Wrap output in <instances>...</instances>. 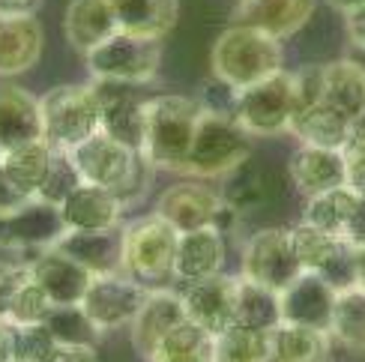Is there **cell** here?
Segmentation results:
<instances>
[{"mask_svg": "<svg viewBox=\"0 0 365 362\" xmlns=\"http://www.w3.org/2000/svg\"><path fill=\"white\" fill-rule=\"evenodd\" d=\"M186 321V311H182V296L180 291L171 288H153L147 294L144 306L135 314V321L129 324L132 329V344L144 359L159 348V341L171 333L177 324Z\"/></svg>", "mask_w": 365, "mask_h": 362, "instance_id": "cell-19", "label": "cell"}, {"mask_svg": "<svg viewBox=\"0 0 365 362\" xmlns=\"http://www.w3.org/2000/svg\"><path fill=\"white\" fill-rule=\"evenodd\" d=\"M329 6H336L339 12H347V9H354V6H359V0H327Z\"/></svg>", "mask_w": 365, "mask_h": 362, "instance_id": "cell-54", "label": "cell"}, {"mask_svg": "<svg viewBox=\"0 0 365 362\" xmlns=\"http://www.w3.org/2000/svg\"><path fill=\"white\" fill-rule=\"evenodd\" d=\"M45 48V30L36 12H0V78L30 72Z\"/></svg>", "mask_w": 365, "mask_h": 362, "instance_id": "cell-14", "label": "cell"}, {"mask_svg": "<svg viewBox=\"0 0 365 362\" xmlns=\"http://www.w3.org/2000/svg\"><path fill=\"white\" fill-rule=\"evenodd\" d=\"M126 207L111 189L93 183H81L66 195L60 204V216L66 222V231H111L123 224Z\"/></svg>", "mask_w": 365, "mask_h": 362, "instance_id": "cell-18", "label": "cell"}, {"mask_svg": "<svg viewBox=\"0 0 365 362\" xmlns=\"http://www.w3.org/2000/svg\"><path fill=\"white\" fill-rule=\"evenodd\" d=\"M324 99V66H302L294 72V114Z\"/></svg>", "mask_w": 365, "mask_h": 362, "instance_id": "cell-43", "label": "cell"}, {"mask_svg": "<svg viewBox=\"0 0 365 362\" xmlns=\"http://www.w3.org/2000/svg\"><path fill=\"white\" fill-rule=\"evenodd\" d=\"M120 30L111 0H69L63 15V33L72 51L87 57L96 51L105 39H111Z\"/></svg>", "mask_w": 365, "mask_h": 362, "instance_id": "cell-22", "label": "cell"}, {"mask_svg": "<svg viewBox=\"0 0 365 362\" xmlns=\"http://www.w3.org/2000/svg\"><path fill=\"white\" fill-rule=\"evenodd\" d=\"M93 276L123 269V224L111 231H66L54 246Z\"/></svg>", "mask_w": 365, "mask_h": 362, "instance_id": "cell-24", "label": "cell"}, {"mask_svg": "<svg viewBox=\"0 0 365 362\" xmlns=\"http://www.w3.org/2000/svg\"><path fill=\"white\" fill-rule=\"evenodd\" d=\"M51 299L45 296V291L36 284V279L30 276L19 291H15L12 303L6 309V321L12 326H27V324H42L51 314Z\"/></svg>", "mask_w": 365, "mask_h": 362, "instance_id": "cell-38", "label": "cell"}, {"mask_svg": "<svg viewBox=\"0 0 365 362\" xmlns=\"http://www.w3.org/2000/svg\"><path fill=\"white\" fill-rule=\"evenodd\" d=\"M30 279L27 261H0V318H6V309L12 303L15 291Z\"/></svg>", "mask_w": 365, "mask_h": 362, "instance_id": "cell-44", "label": "cell"}, {"mask_svg": "<svg viewBox=\"0 0 365 362\" xmlns=\"http://www.w3.org/2000/svg\"><path fill=\"white\" fill-rule=\"evenodd\" d=\"M359 4H365V0H359Z\"/></svg>", "mask_w": 365, "mask_h": 362, "instance_id": "cell-58", "label": "cell"}, {"mask_svg": "<svg viewBox=\"0 0 365 362\" xmlns=\"http://www.w3.org/2000/svg\"><path fill=\"white\" fill-rule=\"evenodd\" d=\"M84 60L93 81L144 87L150 81H156V72L162 66V39H147V36L117 30L111 39H105Z\"/></svg>", "mask_w": 365, "mask_h": 362, "instance_id": "cell-7", "label": "cell"}, {"mask_svg": "<svg viewBox=\"0 0 365 362\" xmlns=\"http://www.w3.org/2000/svg\"><path fill=\"white\" fill-rule=\"evenodd\" d=\"M354 141H365V111L351 120V141L347 144H354Z\"/></svg>", "mask_w": 365, "mask_h": 362, "instance_id": "cell-53", "label": "cell"}, {"mask_svg": "<svg viewBox=\"0 0 365 362\" xmlns=\"http://www.w3.org/2000/svg\"><path fill=\"white\" fill-rule=\"evenodd\" d=\"M39 138H42L39 96L4 78L0 81V147L12 150Z\"/></svg>", "mask_w": 365, "mask_h": 362, "instance_id": "cell-21", "label": "cell"}, {"mask_svg": "<svg viewBox=\"0 0 365 362\" xmlns=\"http://www.w3.org/2000/svg\"><path fill=\"white\" fill-rule=\"evenodd\" d=\"M329 288H336L339 294L341 291H351V288H359V264H356V249L347 246L344 239H339V246L332 249V254L321 264L317 269Z\"/></svg>", "mask_w": 365, "mask_h": 362, "instance_id": "cell-40", "label": "cell"}, {"mask_svg": "<svg viewBox=\"0 0 365 362\" xmlns=\"http://www.w3.org/2000/svg\"><path fill=\"white\" fill-rule=\"evenodd\" d=\"M72 156L84 183H93L102 189H111L126 210L132 204H141L144 195L153 186L156 168L141 153H132L129 147L117 144L105 132H96L93 138L81 141L78 147L66 150Z\"/></svg>", "mask_w": 365, "mask_h": 362, "instance_id": "cell-1", "label": "cell"}, {"mask_svg": "<svg viewBox=\"0 0 365 362\" xmlns=\"http://www.w3.org/2000/svg\"><path fill=\"white\" fill-rule=\"evenodd\" d=\"M332 341L341 348L365 351V288H351L336 296V309H332V324H329Z\"/></svg>", "mask_w": 365, "mask_h": 362, "instance_id": "cell-33", "label": "cell"}, {"mask_svg": "<svg viewBox=\"0 0 365 362\" xmlns=\"http://www.w3.org/2000/svg\"><path fill=\"white\" fill-rule=\"evenodd\" d=\"M344 165H347V186L359 198H365V141H354L344 147Z\"/></svg>", "mask_w": 365, "mask_h": 362, "instance_id": "cell-45", "label": "cell"}, {"mask_svg": "<svg viewBox=\"0 0 365 362\" xmlns=\"http://www.w3.org/2000/svg\"><path fill=\"white\" fill-rule=\"evenodd\" d=\"M336 296L339 291L306 269L299 273L287 288L279 294L282 303V324H297V326H312V329H324L329 333L332 324V309H336Z\"/></svg>", "mask_w": 365, "mask_h": 362, "instance_id": "cell-13", "label": "cell"}, {"mask_svg": "<svg viewBox=\"0 0 365 362\" xmlns=\"http://www.w3.org/2000/svg\"><path fill=\"white\" fill-rule=\"evenodd\" d=\"M147 294L150 288L144 281L132 279L123 269H114V273L93 276V281H90V288L81 299V309L105 336L120 326H129L135 321V314H138V309L144 306Z\"/></svg>", "mask_w": 365, "mask_h": 362, "instance_id": "cell-10", "label": "cell"}, {"mask_svg": "<svg viewBox=\"0 0 365 362\" xmlns=\"http://www.w3.org/2000/svg\"><path fill=\"white\" fill-rule=\"evenodd\" d=\"M63 234L66 222L60 216V207L42 198L27 201L12 216L0 219V249H6L9 254H27V261L36 258L39 252L54 249Z\"/></svg>", "mask_w": 365, "mask_h": 362, "instance_id": "cell-11", "label": "cell"}, {"mask_svg": "<svg viewBox=\"0 0 365 362\" xmlns=\"http://www.w3.org/2000/svg\"><path fill=\"white\" fill-rule=\"evenodd\" d=\"M180 234L156 210L123 224V273L147 288L174 279V254Z\"/></svg>", "mask_w": 365, "mask_h": 362, "instance_id": "cell-6", "label": "cell"}, {"mask_svg": "<svg viewBox=\"0 0 365 362\" xmlns=\"http://www.w3.org/2000/svg\"><path fill=\"white\" fill-rule=\"evenodd\" d=\"M51 153H54V147L45 138L21 144V147H12V150H6V153H4L0 174H4L21 195H27V198H36L42 183H45V174H48Z\"/></svg>", "mask_w": 365, "mask_h": 362, "instance_id": "cell-27", "label": "cell"}, {"mask_svg": "<svg viewBox=\"0 0 365 362\" xmlns=\"http://www.w3.org/2000/svg\"><path fill=\"white\" fill-rule=\"evenodd\" d=\"M234 324L272 333L282 324V303L279 294L264 288L257 281L237 276V303H234Z\"/></svg>", "mask_w": 365, "mask_h": 362, "instance_id": "cell-30", "label": "cell"}, {"mask_svg": "<svg viewBox=\"0 0 365 362\" xmlns=\"http://www.w3.org/2000/svg\"><path fill=\"white\" fill-rule=\"evenodd\" d=\"M45 362H99L96 348L90 344H57L54 353Z\"/></svg>", "mask_w": 365, "mask_h": 362, "instance_id": "cell-47", "label": "cell"}, {"mask_svg": "<svg viewBox=\"0 0 365 362\" xmlns=\"http://www.w3.org/2000/svg\"><path fill=\"white\" fill-rule=\"evenodd\" d=\"M81 183H84V180H81L78 168H75L72 156L66 153V150H54V153H51V165H48V174H45V183H42L36 198L60 207V204L66 201V195L72 189H78Z\"/></svg>", "mask_w": 365, "mask_h": 362, "instance_id": "cell-39", "label": "cell"}, {"mask_svg": "<svg viewBox=\"0 0 365 362\" xmlns=\"http://www.w3.org/2000/svg\"><path fill=\"white\" fill-rule=\"evenodd\" d=\"M12 362H15V359H12Z\"/></svg>", "mask_w": 365, "mask_h": 362, "instance_id": "cell-59", "label": "cell"}, {"mask_svg": "<svg viewBox=\"0 0 365 362\" xmlns=\"http://www.w3.org/2000/svg\"><path fill=\"white\" fill-rule=\"evenodd\" d=\"M359 195L351 186H341V189H332L324 195H314V198H306V207H302V222L314 224L332 237L344 234V224L354 213V204H356Z\"/></svg>", "mask_w": 365, "mask_h": 362, "instance_id": "cell-32", "label": "cell"}, {"mask_svg": "<svg viewBox=\"0 0 365 362\" xmlns=\"http://www.w3.org/2000/svg\"><path fill=\"white\" fill-rule=\"evenodd\" d=\"M111 6L123 33L147 39L168 36L180 15V0H111Z\"/></svg>", "mask_w": 365, "mask_h": 362, "instance_id": "cell-26", "label": "cell"}, {"mask_svg": "<svg viewBox=\"0 0 365 362\" xmlns=\"http://www.w3.org/2000/svg\"><path fill=\"white\" fill-rule=\"evenodd\" d=\"M182 311L192 324L207 329L210 336H222L234 326V303H237V276H210L201 281L182 284Z\"/></svg>", "mask_w": 365, "mask_h": 362, "instance_id": "cell-12", "label": "cell"}, {"mask_svg": "<svg viewBox=\"0 0 365 362\" xmlns=\"http://www.w3.org/2000/svg\"><path fill=\"white\" fill-rule=\"evenodd\" d=\"M252 138L234 114H210L197 120L192 153L186 159L182 177L189 180H225L252 156Z\"/></svg>", "mask_w": 365, "mask_h": 362, "instance_id": "cell-3", "label": "cell"}, {"mask_svg": "<svg viewBox=\"0 0 365 362\" xmlns=\"http://www.w3.org/2000/svg\"><path fill=\"white\" fill-rule=\"evenodd\" d=\"M219 201H222V195L216 189H210L201 180H186V183H177L162 192V198L156 201V213L177 234H189L197 228H207L212 222Z\"/></svg>", "mask_w": 365, "mask_h": 362, "instance_id": "cell-16", "label": "cell"}, {"mask_svg": "<svg viewBox=\"0 0 365 362\" xmlns=\"http://www.w3.org/2000/svg\"><path fill=\"white\" fill-rule=\"evenodd\" d=\"M45 324H48L60 344H90V348H96V341H102V333L84 314L81 306H57L45 318Z\"/></svg>", "mask_w": 365, "mask_h": 362, "instance_id": "cell-36", "label": "cell"}, {"mask_svg": "<svg viewBox=\"0 0 365 362\" xmlns=\"http://www.w3.org/2000/svg\"><path fill=\"white\" fill-rule=\"evenodd\" d=\"M4 153H6V150H4V147H0V162H4Z\"/></svg>", "mask_w": 365, "mask_h": 362, "instance_id": "cell-57", "label": "cell"}, {"mask_svg": "<svg viewBox=\"0 0 365 362\" xmlns=\"http://www.w3.org/2000/svg\"><path fill=\"white\" fill-rule=\"evenodd\" d=\"M324 99L347 120L365 111V72L351 57L324 66Z\"/></svg>", "mask_w": 365, "mask_h": 362, "instance_id": "cell-31", "label": "cell"}, {"mask_svg": "<svg viewBox=\"0 0 365 362\" xmlns=\"http://www.w3.org/2000/svg\"><path fill=\"white\" fill-rule=\"evenodd\" d=\"M144 362H219L216 336H210L207 329H201L186 318L159 341V348Z\"/></svg>", "mask_w": 365, "mask_h": 362, "instance_id": "cell-29", "label": "cell"}, {"mask_svg": "<svg viewBox=\"0 0 365 362\" xmlns=\"http://www.w3.org/2000/svg\"><path fill=\"white\" fill-rule=\"evenodd\" d=\"M30 276L36 279V284L45 291V296L51 299V306H81V299L93 281V273L78 261H72L69 254L60 249L39 252L36 258H30Z\"/></svg>", "mask_w": 365, "mask_h": 362, "instance_id": "cell-15", "label": "cell"}, {"mask_svg": "<svg viewBox=\"0 0 365 362\" xmlns=\"http://www.w3.org/2000/svg\"><path fill=\"white\" fill-rule=\"evenodd\" d=\"M291 239H294V252H297L302 269H312V273H317L321 264L332 254V249L339 246V237L314 228L309 222H297L291 228Z\"/></svg>", "mask_w": 365, "mask_h": 362, "instance_id": "cell-37", "label": "cell"}, {"mask_svg": "<svg viewBox=\"0 0 365 362\" xmlns=\"http://www.w3.org/2000/svg\"><path fill=\"white\" fill-rule=\"evenodd\" d=\"M351 60H354V63L365 72V48H354V54H351Z\"/></svg>", "mask_w": 365, "mask_h": 362, "instance_id": "cell-56", "label": "cell"}, {"mask_svg": "<svg viewBox=\"0 0 365 362\" xmlns=\"http://www.w3.org/2000/svg\"><path fill=\"white\" fill-rule=\"evenodd\" d=\"M240 216H242L240 210L222 198V201H219V207H216V213H212V222H210V224H212V228H216V231L227 239V234H234V231L240 228Z\"/></svg>", "mask_w": 365, "mask_h": 362, "instance_id": "cell-48", "label": "cell"}, {"mask_svg": "<svg viewBox=\"0 0 365 362\" xmlns=\"http://www.w3.org/2000/svg\"><path fill=\"white\" fill-rule=\"evenodd\" d=\"M249 135H284L294 120V72H276L269 78L240 90L237 114Z\"/></svg>", "mask_w": 365, "mask_h": 362, "instance_id": "cell-8", "label": "cell"}, {"mask_svg": "<svg viewBox=\"0 0 365 362\" xmlns=\"http://www.w3.org/2000/svg\"><path fill=\"white\" fill-rule=\"evenodd\" d=\"M201 105L189 96H150L147 99V132H144V159L156 171L182 174L192 153V141L201 120Z\"/></svg>", "mask_w": 365, "mask_h": 362, "instance_id": "cell-2", "label": "cell"}, {"mask_svg": "<svg viewBox=\"0 0 365 362\" xmlns=\"http://www.w3.org/2000/svg\"><path fill=\"white\" fill-rule=\"evenodd\" d=\"M219 195L242 213V210L264 207L269 201V186H267L264 171L261 168H249V162H246L242 168H237L234 174L225 177V186H222Z\"/></svg>", "mask_w": 365, "mask_h": 362, "instance_id": "cell-35", "label": "cell"}, {"mask_svg": "<svg viewBox=\"0 0 365 362\" xmlns=\"http://www.w3.org/2000/svg\"><path fill=\"white\" fill-rule=\"evenodd\" d=\"M287 132L306 147H327V150H341L344 153L347 141H351V120L339 108H332L327 99H321L309 105V108L297 111Z\"/></svg>", "mask_w": 365, "mask_h": 362, "instance_id": "cell-25", "label": "cell"}, {"mask_svg": "<svg viewBox=\"0 0 365 362\" xmlns=\"http://www.w3.org/2000/svg\"><path fill=\"white\" fill-rule=\"evenodd\" d=\"M237 102H240V90L219 78V75H210L201 84V90H197V105H201V111L210 114H237Z\"/></svg>", "mask_w": 365, "mask_h": 362, "instance_id": "cell-42", "label": "cell"}, {"mask_svg": "<svg viewBox=\"0 0 365 362\" xmlns=\"http://www.w3.org/2000/svg\"><path fill=\"white\" fill-rule=\"evenodd\" d=\"M15 359V326L0 318V362H12Z\"/></svg>", "mask_w": 365, "mask_h": 362, "instance_id": "cell-51", "label": "cell"}, {"mask_svg": "<svg viewBox=\"0 0 365 362\" xmlns=\"http://www.w3.org/2000/svg\"><path fill=\"white\" fill-rule=\"evenodd\" d=\"M282 72V42L246 24H231L212 45V75L246 90Z\"/></svg>", "mask_w": 365, "mask_h": 362, "instance_id": "cell-4", "label": "cell"}, {"mask_svg": "<svg viewBox=\"0 0 365 362\" xmlns=\"http://www.w3.org/2000/svg\"><path fill=\"white\" fill-rule=\"evenodd\" d=\"M356 264H359V284L365 288V249H356Z\"/></svg>", "mask_w": 365, "mask_h": 362, "instance_id": "cell-55", "label": "cell"}, {"mask_svg": "<svg viewBox=\"0 0 365 362\" xmlns=\"http://www.w3.org/2000/svg\"><path fill=\"white\" fill-rule=\"evenodd\" d=\"M341 239L347 246H354V249H365V198H356L354 213L344 224Z\"/></svg>", "mask_w": 365, "mask_h": 362, "instance_id": "cell-46", "label": "cell"}, {"mask_svg": "<svg viewBox=\"0 0 365 362\" xmlns=\"http://www.w3.org/2000/svg\"><path fill=\"white\" fill-rule=\"evenodd\" d=\"M225 267V237L207 224L189 234H180L174 254V279L182 284L219 276Z\"/></svg>", "mask_w": 365, "mask_h": 362, "instance_id": "cell-23", "label": "cell"}, {"mask_svg": "<svg viewBox=\"0 0 365 362\" xmlns=\"http://www.w3.org/2000/svg\"><path fill=\"white\" fill-rule=\"evenodd\" d=\"M219 362H272V333L249 326H227L216 338Z\"/></svg>", "mask_w": 365, "mask_h": 362, "instance_id": "cell-34", "label": "cell"}, {"mask_svg": "<svg viewBox=\"0 0 365 362\" xmlns=\"http://www.w3.org/2000/svg\"><path fill=\"white\" fill-rule=\"evenodd\" d=\"M317 0H240L234 24H246L276 36L279 42L294 36L312 19Z\"/></svg>", "mask_w": 365, "mask_h": 362, "instance_id": "cell-20", "label": "cell"}, {"mask_svg": "<svg viewBox=\"0 0 365 362\" xmlns=\"http://www.w3.org/2000/svg\"><path fill=\"white\" fill-rule=\"evenodd\" d=\"M344 15V27H347V39L354 48H365V4L341 12Z\"/></svg>", "mask_w": 365, "mask_h": 362, "instance_id": "cell-50", "label": "cell"}, {"mask_svg": "<svg viewBox=\"0 0 365 362\" xmlns=\"http://www.w3.org/2000/svg\"><path fill=\"white\" fill-rule=\"evenodd\" d=\"M42 138L54 150H72L99 132V96L90 84H60L39 96Z\"/></svg>", "mask_w": 365, "mask_h": 362, "instance_id": "cell-5", "label": "cell"}, {"mask_svg": "<svg viewBox=\"0 0 365 362\" xmlns=\"http://www.w3.org/2000/svg\"><path fill=\"white\" fill-rule=\"evenodd\" d=\"M299 273H306L294 252L291 228H264L246 239L242 246L240 276L257 281L264 288L282 294Z\"/></svg>", "mask_w": 365, "mask_h": 362, "instance_id": "cell-9", "label": "cell"}, {"mask_svg": "<svg viewBox=\"0 0 365 362\" xmlns=\"http://www.w3.org/2000/svg\"><path fill=\"white\" fill-rule=\"evenodd\" d=\"M42 0H0V12H36Z\"/></svg>", "mask_w": 365, "mask_h": 362, "instance_id": "cell-52", "label": "cell"}, {"mask_svg": "<svg viewBox=\"0 0 365 362\" xmlns=\"http://www.w3.org/2000/svg\"><path fill=\"white\" fill-rule=\"evenodd\" d=\"M27 201H34V198H27V195H21V192L9 183V180H6L4 174H0V219L12 216L15 210H21Z\"/></svg>", "mask_w": 365, "mask_h": 362, "instance_id": "cell-49", "label": "cell"}, {"mask_svg": "<svg viewBox=\"0 0 365 362\" xmlns=\"http://www.w3.org/2000/svg\"><path fill=\"white\" fill-rule=\"evenodd\" d=\"M332 336L324 329L279 324L272 329V362H329Z\"/></svg>", "mask_w": 365, "mask_h": 362, "instance_id": "cell-28", "label": "cell"}, {"mask_svg": "<svg viewBox=\"0 0 365 362\" xmlns=\"http://www.w3.org/2000/svg\"><path fill=\"white\" fill-rule=\"evenodd\" d=\"M287 174L302 198H314V195L347 186V165L341 150L299 144V150L287 162Z\"/></svg>", "mask_w": 365, "mask_h": 362, "instance_id": "cell-17", "label": "cell"}, {"mask_svg": "<svg viewBox=\"0 0 365 362\" xmlns=\"http://www.w3.org/2000/svg\"><path fill=\"white\" fill-rule=\"evenodd\" d=\"M57 338L48 329V324H27V326H15V362H45L54 348Z\"/></svg>", "mask_w": 365, "mask_h": 362, "instance_id": "cell-41", "label": "cell"}]
</instances>
